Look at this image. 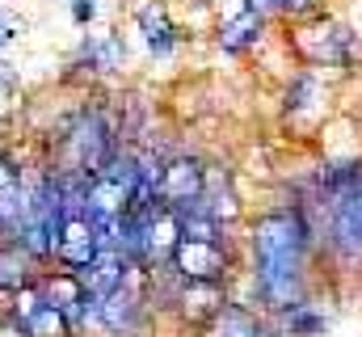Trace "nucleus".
Instances as JSON below:
<instances>
[{"label": "nucleus", "instance_id": "obj_6", "mask_svg": "<svg viewBox=\"0 0 362 337\" xmlns=\"http://www.w3.org/2000/svg\"><path fill=\"white\" fill-rule=\"evenodd\" d=\"M165 270L181 282H223L228 278V245L223 241H177Z\"/></svg>", "mask_w": 362, "mask_h": 337}, {"label": "nucleus", "instance_id": "obj_12", "mask_svg": "<svg viewBox=\"0 0 362 337\" xmlns=\"http://www.w3.org/2000/svg\"><path fill=\"white\" fill-rule=\"evenodd\" d=\"M202 329H206L202 337H278V329H274L270 321H262L253 308L232 304V299H223V308Z\"/></svg>", "mask_w": 362, "mask_h": 337}, {"label": "nucleus", "instance_id": "obj_18", "mask_svg": "<svg viewBox=\"0 0 362 337\" xmlns=\"http://www.w3.org/2000/svg\"><path fill=\"white\" fill-rule=\"evenodd\" d=\"M0 337H25V333H21V325H17L13 316H4V321H0Z\"/></svg>", "mask_w": 362, "mask_h": 337}, {"label": "nucleus", "instance_id": "obj_9", "mask_svg": "<svg viewBox=\"0 0 362 337\" xmlns=\"http://www.w3.org/2000/svg\"><path fill=\"white\" fill-rule=\"evenodd\" d=\"M131 21H135V34H139L144 51L152 59H169L181 47V30H177V21H173V13H169L165 0H139L131 8Z\"/></svg>", "mask_w": 362, "mask_h": 337}, {"label": "nucleus", "instance_id": "obj_7", "mask_svg": "<svg viewBox=\"0 0 362 337\" xmlns=\"http://www.w3.org/2000/svg\"><path fill=\"white\" fill-rule=\"evenodd\" d=\"M206 185V165L198 156H165L160 165V181H156V198L173 211H189L202 198Z\"/></svg>", "mask_w": 362, "mask_h": 337}, {"label": "nucleus", "instance_id": "obj_13", "mask_svg": "<svg viewBox=\"0 0 362 337\" xmlns=\"http://www.w3.org/2000/svg\"><path fill=\"white\" fill-rule=\"evenodd\" d=\"M131 265H135V261H127V253H122V249H101L89 265L81 270V282H85V291H89V295L101 299V295H110V291L127 278V270H131Z\"/></svg>", "mask_w": 362, "mask_h": 337}, {"label": "nucleus", "instance_id": "obj_4", "mask_svg": "<svg viewBox=\"0 0 362 337\" xmlns=\"http://www.w3.org/2000/svg\"><path fill=\"white\" fill-rule=\"evenodd\" d=\"M72 81H97V76H118L127 68V38L118 30L105 34H81L72 59H68Z\"/></svg>", "mask_w": 362, "mask_h": 337}, {"label": "nucleus", "instance_id": "obj_3", "mask_svg": "<svg viewBox=\"0 0 362 337\" xmlns=\"http://www.w3.org/2000/svg\"><path fill=\"white\" fill-rule=\"evenodd\" d=\"M34 173H38V144H34L30 152H21L13 139L0 135V236H4V241L13 236V224H17L21 211H25Z\"/></svg>", "mask_w": 362, "mask_h": 337}, {"label": "nucleus", "instance_id": "obj_15", "mask_svg": "<svg viewBox=\"0 0 362 337\" xmlns=\"http://www.w3.org/2000/svg\"><path fill=\"white\" fill-rule=\"evenodd\" d=\"M13 105H17V76H13L8 59H0V131H4V122H8V114H13Z\"/></svg>", "mask_w": 362, "mask_h": 337}, {"label": "nucleus", "instance_id": "obj_17", "mask_svg": "<svg viewBox=\"0 0 362 337\" xmlns=\"http://www.w3.org/2000/svg\"><path fill=\"white\" fill-rule=\"evenodd\" d=\"M21 30H25V25H21V21H17V17H13V13H8L4 4H0V59H4V55H8V51L17 47Z\"/></svg>", "mask_w": 362, "mask_h": 337}, {"label": "nucleus", "instance_id": "obj_5", "mask_svg": "<svg viewBox=\"0 0 362 337\" xmlns=\"http://www.w3.org/2000/svg\"><path fill=\"white\" fill-rule=\"evenodd\" d=\"M13 321L21 325L25 337H76L72 325H68V316H64V312L47 299V291L38 287V274L13 291Z\"/></svg>", "mask_w": 362, "mask_h": 337}, {"label": "nucleus", "instance_id": "obj_16", "mask_svg": "<svg viewBox=\"0 0 362 337\" xmlns=\"http://www.w3.org/2000/svg\"><path fill=\"white\" fill-rule=\"evenodd\" d=\"M97 17H101V0H68V21L76 30H89Z\"/></svg>", "mask_w": 362, "mask_h": 337}, {"label": "nucleus", "instance_id": "obj_2", "mask_svg": "<svg viewBox=\"0 0 362 337\" xmlns=\"http://www.w3.org/2000/svg\"><path fill=\"white\" fill-rule=\"evenodd\" d=\"M303 257H308V219L295 207L270 211L253 224V282L270 308L299 304L303 291Z\"/></svg>", "mask_w": 362, "mask_h": 337}, {"label": "nucleus", "instance_id": "obj_11", "mask_svg": "<svg viewBox=\"0 0 362 337\" xmlns=\"http://www.w3.org/2000/svg\"><path fill=\"white\" fill-rule=\"evenodd\" d=\"M266 34V13L253 4V0H240V8L232 17L219 21V47L228 55H240V51H253Z\"/></svg>", "mask_w": 362, "mask_h": 337}, {"label": "nucleus", "instance_id": "obj_10", "mask_svg": "<svg viewBox=\"0 0 362 337\" xmlns=\"http://www.w3.org/2000/svg\"><path fill=\"white\" fill-rule=\"evenodd\" d=\"M165 274H169V270H165ZM169 282H173L169 299L181 308V316L194 321V325H206V321L223 308V299H228L223 282H181V278H173V274H169Z\"/></svg>", "mask_w": 362, "mask_h": 337}, {"label": "nucleus", "instance_id": "obj_8", "mask_svg": "<svg viewBox=\"0 0 362 337\" xmlns=\"http://www.w3.org/2000/svg\"><path fill=\"white\" fill-rule=\"evenodd\" d=\"M97 253H101V245H97V232H93L89 215H64V219H59V228H55V241H51V261H47V265L81 274V270L89 265Z\"/></svg>", "mask_w": 362, "mask_h": 337}, {"label": "nucleus", "instance_id": "obj_14", "mask_svg": "<svg viewBox=\"0 0 362 337\" xmlns=\"http://www.w3.org/2000/svg\"><path fill=\"white\" fill-rule=\"evenodd\" d=\"M299 51L312 64H346L350 59V38L337 25H320V30H303L299 34Z\"/></svg>", "mask_w": 362, "mask_h": 337}, {"label": "nucleus", "instance_id": "obj_1", "mask_svg": "<svg viewBox=\"0 0 362 337\" xmlns=\"http://www.w3.org/2000/svg\"><path fill=\"white\" fill-rule=\"evenodd\" d=\"M127 148L122 139V122L118 114L101 101L85 97L81 105H72L38 144V156L59 173H81V177H101L105 168L118 161V152Z\"/></svg>", "mask_w": 362, "mask_h": 337}]
</instances>
